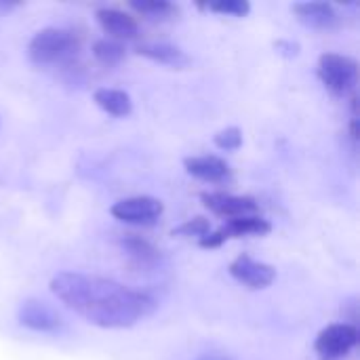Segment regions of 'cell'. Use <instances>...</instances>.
Masks as SVG:
<instances>
[{
  "label": "cell",
  "mask_w": 360,
  "mask_h": 360,
  "mask_svg": "<svg viewBox=\"0 0 360 360\" xmlns=\"http://www.w3.org/2000/svg\"><path fill=\"white\" fill-rule=\"evenodd\" d=\"M49 287L65 308L101 329H129L156 310V302L148 293L101 276L59 272Z\"/></svg>",
  "instance_id": "obj_1"
},
{
  "label": "cell",
  "mask_w": 360,
  "mask_h": 360,
  "mask_svg": "<svg viewBox=\"0 0 360 360\" xmlns=\"http://www.w3.org/2000/svg\"><path fill=\"white\" fill-rule=\"evenodd\" d=\"M74 46L76 42L72 32L63 27H42L32 36L27 44V55L36 65H51L65 59L74 51Z\"/></svg>",
  "instance_id": "obj_2"
},
{
  "label": "cell",
  "mask_w": 360,
  "mask_h": 360,
  "mask_svg": "<svg viewBox=\"0 0 360 360\" xmlns=\"http://www.w3.org/2000/svg\"><path fill=\"white\" fill-rule=\"evenodd\" d=\"M319 78L335 95H346L354 91L359 82V61L340 53H323L319 57Z\"/></svg>",
  "instance_id": "obj_3"
},
{
  "label": "cell",
  "mask_w": 360,
  "mask_h": 360,
  "mask_svg": "<svg viewBox=\"0 0 360 360\" xmlns=\"http://www.w3.org/2000/svg\"><path fill=\"white\" fill-rule=\"evenodd\" d=\"M359 344V329L350 323H333L325 327L314 342V350L323 360H340L348 356Z\"/></svg>",
  "instance_id": "obj_4"
},
{
  "label": "cell",
  "mask_w": 360,
  "mask_h": 360,
  "mask_svg": "<svg viewBox=\"0 0 360 360\" xmlns=\"http://www.w3.org/2000/svg\"><path fill=\"white\" fill-rule=\"evenodd\" d=\"M165 211V205L154 196H131L112 205L110 213L131 226H154Z\"/></svg>",
  "instance_id": "obj_5"
},
{
  "label": "cell",
  "mask_w": 360,
  "mask_h": 360,
  "mask_svg": "<svg viewBox=\"0 0 360 360\" xmlns=\"http://www.w3.org/2000/svg\"><path fill=\"white\" fill-rule=\"evenodd\" d=\"M17 321L21 327L36 331V333H55L63 327V319L55 306L44 300H23L17 310Z\"/></svg>",
  "instance_id": "obj_6"
},
{
  "label": "cell",
  "mask_w": 360,
  "mask_h": 360,
  "mask_svg": "<svg viewBox=\"0 0 360 360\" xmlns=\"http://www.w3.org/2000/svg\"><path fill=\"white\" fill-rule=\"evenodd\" d=\"M200 200L211 213L226 217V219L259 215V205L251 196H236V194H226V192H205L200 196Z\"/></svg>",
  "instance_id": "obj_7"
},
{
  "label": "cell",
  "mask_w": 360,
  "mask_h": 360,
  "mask_svg": "<svg viewBox=\"0 0 360 360\" xmlns=\"http://www.w3.org/2000/svg\"><path fill=\"white\" fill-rule=\"evenodd\" d=\"M228 272L232 274V278H236L240 285H245L247 289H253V291L266 289L276 281V270L270 264L257 262L247 253L238 255L230 264Z\"/></svg>",
  "instance_id": "obj_8"
},
{
  "label": "cell",
  "mask_w": 360,
  "mask_h": 360,
  "mask_svg": "<svg viewBox=\"0 0 360 360\" xmlns=\"http://www.w3.org/2000/svg\"><path fill=\"white\" fill-rule=\"evenodd\" d=\"M184 167L192 177L202 179L207 184H226V181L232 179L230 165L224 158L215 156V154L188 156V158H184Z\"/></svg>",
  "instance_id": "obj_9"
},
{
  "label": "cell",
  "mask_w": 360,
  "mask_h": 360,
  "mask_svg": "<svg viewBox=\"0 0 360 360\" xmlns=\"http://www.w3.org/2000/svg\"><path fill=\"white\" fill-rule=\"evenodd\" d=\"M99 25L103 27V32L112 38V40H133L139 36V23L133 15H129L127 11L120 8H112V6H103L95 13Z\"/></svg>",
  "instance_id": "obj_10"
},
{
  "label": "cell",
  "mask_w": 360,
  "mask_h": 360,
  "mask_svg": "<svg viewBox=\"0 0 360 360\" xmlns=\"http://www.w3.org/2000/svg\"><path fill=\"white\" fill-rule=\"evenodd\" d=\"M291 8L304 25L314 30H329L338 23V13L331 2H321V0L295 2Z\"/></svg>",
  "instance_id": "obj_11"
},
{
  "label": "cell",
  "mask_w": 360,
  "mask_h": 360,
  "mask_svg": "<svg viewBox=\"0 0 360 360\" xmlns=\"http://www.w3.org/2000/svg\"><path fill=\"white\" fill-rule=\"evenodd\" d=\"M137 53L156 61V63H162V65H171V68H184L188 65V55L175 46V44H169V42H148V44H139L137 46Z\"/></svg>",
  "instance_id": "obj_12"
},
{
  "label": "cell",
  "mask_w": 360,
  "mask_h": 360,
  "mask_svg": "<svg viewBox=\"0 0 360 360\" xmlns=\"http://www.w3.org/2000/svg\"><path fill=\"white\" fill-rule=\"evenodd\" d=\"M93 99L105 114L116 116V118H124L133 112V101L129 93L120 89H97Z\"/></svg>",
  "instance_id": "obj_13"
},
{
  "label": "cell",
  "mask_w": 360,
  "mask_h": 360,
  "mask_svg": "<svg viewBox=\"0 0 360 360\" xmlns=\"http://www.w3.org/2000/svg\"><path fill=\"white\" fill-rule=\"evenodd\" d=\"M228 238H243V236H264L272 230L270 221L264 219L262 215H247V217H236L228 219L226 226H221Z\"/></svg>",
  "instance_id": "obj_14"
},
{
  "label": "cell",
  "mask_w": 360,
  "mask_h": 360,
  "mask_svg": "<svg viewBox=\"0 0 360 360\" xmlns=\"http://www.w3.org/2000/svg\"><path fill=\"white\" fill-rule=\"evenodd\" d=\"M129 6L150 21H173L181 15V8L167 0H135Z\"/></svg>",
  "instance_id": "obj_15"
},
{
  "label": "cell",
  "mask_w": 360,
  "mask_h": 360,
  "mask_svg": "<svg viewBox=\"0 0 360 360\" xmlns=\"http://www.w3.org/2000/svg\"><path fill=\"white\" fill-rule=\"evenodd\" d=\"M122 247L127 249V253L137 259L139 264H154L158 257H160V251L146 238L141 236H135V234H127L122 238Z\"/></svg>",
  "instance_id": "obj_16"
},
{
  "label": "cell",
  "mask_w": 360,
  "mask_h": 360,
  "mask_svg": "<svg viewBox=\"0 0 360 360\" xmlns=\"http://www.w3.org/2000/svg\"><path fill=\"white\" fill-rule=\"evenodd\" d=\"M93 55L97 61H101L103 65H118L124 57H127V49L122 42L112 40V38H101L95 40L93 44Z\"/></svg>",
  "instance_id": "obj_17"
},
{
  "label": "cell",
  "mask_w": 360,
  "mask_h": 360,
  "mask_svg": "<svg viewBox=\"0 0 360 360\" xmlns=\"http://www.w3.org/2000/svg\"><path fill=\"white\" fill-rule=\"evenodd\" d=\"M202 8L217 13V15H230V17H245L251 11V4L247 0H213L207 4H200Z\"/></svg>",
  "instance_id": "obj_18"
},
{
  "label": "cell",
  "mask_w": 360,
  "mask_h": 360,
  "mask_svg": "<svg viewBox=\"0 0 360 360\" xmlns=\"http://www.w3.org/2000/svg\"><path fill=\"white\" fill-rule=\"evenodd\" d=\"M211 232V224L207 217H194V219H188L184 221L181 226H177L173 230V236H179V238H202Z\"/></svg>",
  "instance_id": "obj_19"
},
{
  "label": "cell",
  "mask_w": 360,
  "mask_h": 360,
  "mask_svg": "<svg viewBox=\"0 0 360 360\" xmlns=\"http://www.w3.org/2000/svg\"><path fill=\"white\" fill-rule=\"evenodd\" d=\"M215 146L219 150H226V152H234L243 146V131L238 127H228V129H221L215 137H213Z\"/></svg>",
  "instance_id": "obj_20"
},
{
  "label": "cell",
  "mask_w": 360,
  "mask_h": 360,
  "mask_svg": "<svg viewBox=\"0 0 360 360\" xmlns=\"http://www.w3.org/2000/svg\"><path fill=\"white\" fill-rule=\"evenodd\" d=\"M226 240H228V236H226L224 228H219V230L209 232L207 236L198 238V247H200V249H217V247H221Z\"/></svg>",
  "instance_id": "obj_21"
},
{
  "label": "cell",
  "mask_w": 360,
  "mask_h": 360,
  "mask_svg": "<svg viewBox=\"0 0 360 360\" xmlns=\"http://www.w3.org/2000/svg\"><path fill=\"white\" fill-rule=\"evenodd\" d=\"M274 49L278 53H283L285 57H295L300 53V44L297 42H291V40H276L274 42Z\"/></svg>",
  "instance_id": "obj_22"
},
{
  "label": "cell",
  "mask_w": 360,
  "mask_h": 360,
  "mask_svg": "<svg viewBox=\"0 0 360 360\" xmlns=\"http://www.w3.org/2000/svg\"><path fill=\"white\" fill-rule=\"evenodd\" d=\"M196 360H232V359H228V356H224V354H202V356H198Z\"/></svg>",
  "instance_id": "obj_23"
},
{
  "label": "cell",
  "mask_w": 360,
  "mask_h": 360,
  "mask_svg": "<svg viewBox=\"0 0 360 360\" xmlns=\"http://www.w3.org/2000/svg\"><path fill=\"white\" fill-rule=\"evenodd\" d=\"M13 6H15V2H6V4L0 2V11H8V8H13Z\"/></svg>",
  "instance_id": "obj_24"
}]
</instances>
